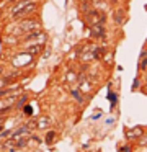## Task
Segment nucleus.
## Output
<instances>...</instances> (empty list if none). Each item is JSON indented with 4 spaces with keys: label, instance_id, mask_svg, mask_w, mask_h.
<instances>
[{
    "label": "nucleus",
    "instance_id": "obj_1",
    "mask_svg": "<svg viewBox=\"0 0 147 152\" xmlns=\"http://www.w3.org/2000/svg\"><path fill=\"white\" fill-rule=\"evenodd\" d=\"M83 20L88 26H93V25H105L106 23V13L97 8H91L90 12L83 15Z\"/></svg>",
    "mask_w": 147,
    "mask_h": 152
},
{
    "label": "nucleus",
    "instance_id": "obj_2",
    "mask_svg": "<svg viewBox=\"0 0 147 152\" xmlns=\"http://www.w3.org/2000/svg\"><path fill=\"white\" fill-rule=\"evenodd\" d=\"M48 33L41 30H34V31H28V33L23 34V41L25 43H44L48 41Z\"/></svg>",
    "mask_w": 147,
    "mask_h": 152
},
{
    "label": "nucleus",
    "instance_id": "obj_3",
    "mask_svg": "<svg viewBox=\"0 0 147 152\" xmlns=\"http://www.w3.org/2000/svg\"><path fill=\"white\" fill-rule=\"evenodd\" d=\"M18 26L21 28L23 33H28V31L41 30V21H39V20H34V18H25V20L20 21Z\"/></svg>",
    "mask_w": 147,
    "mask_h": 152
},
{
    "label": "nucleus",
    "instance_id": "obj_4",
    "mask_svg": "<svg viewBox=\"0 0 147 152\" xmlns=\"http://www.w3.org/2000/svg\"><path fill=\"white\" fill-rule=\"evenodd\" d=\"M31 62H33V56L28 54L26 51H23V53L18 54V56L13 57V66H16V67H25V66H28V64H31Z\"/></svg>",
    "mask_w": 147,
    "mask_h": 152
},
{
    "label": "nucleus",
    "instance_id": "obj_5",
    "mask_svg": "<svg viewBox=\"0 0 147 152\" xmlns=\"http://www.w3.org/2000/svg\"><path fill=\"white\" fill-rule=\"evenodd\" d=\"M105 36H106L105 25H93V26H90V38H93V39H103Z\"/></svg>",
    "mask_w": 147,
    "mask_h": 152
},
{
    "label": "nucleus",
    "instance_id": "obj_6",
    "mask_svg": "<svg viewBox=\"0 0 147 152\" xmlns=\"http://www.w3.org/2000/svg\"><path fill=\"white\" fill-rule=\"evenodd\" d=\"M46 48L44 43H28L25 48V51L28 54H31V56H38V54H41V51Z\"/></svg>",
    "mask_w": 147,
    "mask_h": 152
},
{
    "label": "nucleus",
    "instance_id": "obj_7",
    "mask_svg": "<svg viewBox=\"0 0 147 152\" xmlns=\"http://www.w3.org/2000/svg\"><path fill=\"white\" fill-rule=\"evenodd\" d=\"M113 17H114V23L116 25H123L124 21H126V18H127V13H126L124 8H114Z\"/></svg>",
    "mask_w": 147,
    "mask_h": 152
},
{
    "label": "nucleus",
    "instance_id": "obj_8",
    "mask_svg": "<svg viewBox=\"0 0 147 152\" xmlns=\"http://www.w3.org/2000/svg\"><path fill=\"white\" fill-rule=\"evenodd\" d=\"M142 134H144V129H142V128H139V126H137V128H132L131 131H129V129L126 131V137H127V139H136V137H140Z\"/></svg>",
    "mask_w": 147,
    "mask_h": 152
},
{
    "label": "nucleus",
    "instance_id": "obj_9",
    "mask_svg": "<svg viewBox=\"0 0 147 152\" xmlns=\"http://www.w3.org/2000/svg\"><path fill=\"white\" fill-rule=\"evenodd\" d=\"M49 124H51V119L48 116H39L36 119V129H46V128H49Z\"/></svg>",
    "mask_w": 147,
    "mask_h": 152
},
{
    "label": "nucleus",
    "instance_id": "obj_10",
    "mask_svg": "<svg viewBox=\"0 0 147 152\" xmlns=\"http://www.w3.org/2000/svg\"><path fill=\"white\" fill-rule=\"evenodd\" d=\"M3 43H5L7 46H18L20 38H18V36H15V34H12V33H8V36L3 38Z\"/></svg>",
    "mask_w": 147,
    "mask_h": 152
},
{
    "label": "nucleus",
    "instance_id": "obj_11",
    "mask_svg": "<svg viewBox=\"0 0 147 152\" xmlns=\"http://www.w3.org/2000/svg\"><path fill=\"white\" fill-rule=\"evenodd\" d=\"M91 8H93V5H91V0H80V7H78V10H80L82 15H85L87 12H90Z\"/></svg>",
    "mask_w": 147,
    "mask_h": 152
},
{
    "label": "nucleus",
    "instance_id": "obj_12",
    "mask_svg": "<svg viewBox=\"0 0 147 152\" xmlns=\"http://www.w3.org/2000/svg\"><path fill=\"white\" fill-rule=\"evenodd\" d=\"M70 93H72V96H74V100H77V102L80 103V105H83V103H85L83 93H82L78 88H74V90H70Z\"/></svg>",
    "mask_w": 147,
    "mask_h": 152
},
{
    "label": "nucleus",
    "instance_id": "obj_13",
    "mask_svg": "<svg viewBox=\"0 0 147 152\" xmlns=\"http://www.w3.org/2000/svg\"><path fill=\"white\" fill-rule=\"evenodd\" d=\"M16 103V105H15V108H23V106H25L26 105V103H28V96H26V95H21V98H20L18 100V102H15Z\"/></svg>",
    "mask_w": 147,
    "mask_h": 152
},
{
    "label": "nucleus",
    "instance_id": "obj_14",
    "mask_svg": "<svg viewBox=\"0 0 147 152\" xmlns=\"http://www.w3.org/2000/svg\"><path fill=\"white\" fill-rule=\"evenodd\" d=\"M108 100L111 102V108H114V106H116V102H118V95L110 90V92H108Z\"/></svg>",
    "mask_w": 147,
    "mask_h": 152
},
{
    "label": "nucleus",
    "instance_id": "obj_15",
    "mask_svg": "<svg viewBox=\"0 0 147 152\" xmlns=\"http://www.w3.org/2000/svg\"><path fill=\"white\" fill-rule=\"evenodd\" d=\"M101 59H103L105 64H108V66H110V64L113 62V53H111V51H110V53H105Z\"/></svg>",
    "mask_w": 147,
    "mask_h": 152
},
{
    "label": "nucleus",
    "instance_id": "obj_16",
    "mask_svg": "<svg viewBox=\"0 0 147 152\" xmlns=\"http://www.w3.org/2000/svg\"><path fill=\"white\" fill-rule=\"evenodd\" d=\"M56 139V132L54 131H49L46 134V144H52V141Z\"/></svg>",
    "mask_w": 147,
    "mask_h": 152
},
{
    "label": "nucleus",
    "instance_id": "obj_17",
    "mask_svg": "<svg viewBox=\"0 0 147 152\" xmlns=\"http://www.w3.org/2000/svg\"><path fill=\"white\" fill-rule=\"evenodd\" d=\"M23 113H25L26 116H33V106H31V105H28V103H26V105L23 106Z\"/></svg>",
    "mask_w": 147,
    "mask_h": 152
},
{
    "label": "nucleus",
    "instance_id": "obj_18",
    "mask_svg": "<svg viewBox=\"0 0 147 152\" xmlns=\"http://www.w3.org/2000/svg\"><path fill=\"white\" fill-rule=\"evenodd\" d=\"M12 92H13V87H8V88H3V90H0V98H3V96L10 95Z\"/></svg>",
    "mask_w": 147,
    "mask_h": 152
},
{
    "label": "nucleus",
    "instance_id": "obj_19",
    "mask_svg": "<svg viewBox=\"0 0 147 152\" xmlns=\"http://www.w3.org/2000/svg\"><path fill=\"white\" fill-rule=\"evenodd\" d=\"M139 69H140V70H144V72H147V57L140 59V62H139Z\"/></svg>",
    "mask_w": 147,
    "mask_h": 152
},
{
    "label": "nucleus",
    "instance_id": "obj_20",
    "mask_svg": "<svg viewBox=\"0 0 147 152\" xmlns=\"http://www.w3.org/2000/svg\"><path fill=\"white\" fill-rule=\"evenodd\" d=\"M74 80H77V74L70 70V72L67 74V82H74Z\"/></svg>",
    "mask_w": 147,
    "mask_h": 152
},
{
    "label": "nucleus",
    "instance_id": "obj_21",
    "mask_svg": "<svg viewBox=\"0 0 147 152\" xmlns=\"http://www.w3.org/2000/svg\"><path fill=\"white\" fill-rule=\"evenodd\" d=\"M25 126L29 129V131H31V129H36V121H34V119H31V121H28Z\"/></svg>",
    "mask_w": 147,
    "mask_h": 152
},
{
    "label": "nucleus",
    "instance_id": "obj_22",
    "mask_svg": "<svg viewBox=\"0 0 147 152\" xmlns=\"http://www.w3.org/2000/svg\"><path fill=\"white\" fill-rule=\"evenodd\" d=\"M51 53H52V49H51V48H46L44 54H42V59H49V56H51Z\"/></svg>",
    "mask_w": 147,
    "mask_h": 152
},
{
    "label": "nucleus",
    "instance_id": "obj_23",
    "mask_svg": "<svg viewBox=\"0 0 147 152\" xmlns=\"http://www.w3.org/2000/svg\"><path fill=\"white\" fill-rule=\"evenodd\" d=\"M139 85H140V80H139V77H136V79H134V83H132V90H137Z\"/></svg>",
    "mask_w": 147,
    "mask_h": 152
},
{
    "label": "nucleus",
    "instance_id": "obj_24",
    "mask_svg": "<svg viewBox=\"0 0 147 152\" xmlns=\"http://www.w3.org/2000/svg\"><path fill=\"white\" fill-rule=\"evenodd\" d=\"M7 136H12V131H10V129H7V131H2V132H0V137H7Z\"/></svg>",
    "mask_w": 147,
    "mask_h": 152
},
{
    "label": "nucleus",
    "instance_id": "obj_25",
    "mask_svg": "<svg viewBox=\"0 0 147 152\" xmlns=\"http://www.w3.org/2000/svg\"><path fill=\"white\" fill-rule=\"evenodd\" d=\"M121 152H132V149L129 145H124V147H121Z\"/></svg>",
    "mask_w": 147,
    "mask_h": 152
},
{
    "label": "nucleus",
    "instance_id": "obj_26",
    "mask_svg": "<svg viewBox=\"0 0 147 152\" xmlns=\"http://www.w3.org/2000/svg\"><path fill=\"white\" fill-rule=\"evenodd\" d=\"M100 116H101L100 113H97V115H93V116H91V119H98V118H100Z\"/></svg>",
    "mask_w": 147,
    "mask_h": 152
},
{
    "label": "nucleus",
    "instance_id": "obj_27",
    "mask_svg": "<svg viewBox=\"0 0 147 152\" xmlns=\"http://www.w3.org/2000/svg\"><path fill=\"white\" fill-rule=\"evenodd\" d=\"M2 131H3V124L0 123V132H2Z\"/></svg>",
    "mask_w": 147,
    "mask_h": 152
},
{
    "label": "nucleus",
    "instance_id": "obj_28",
    "mask_svg": "<svg viewBox=\"0 0 147 152\" xmlns=\"http://www.w3.org/2000/svg\"><path fill=\"white\" fill-rule=\"evenodd\" d=\"M142 92H146V93H147V85H146V87H144V88H142Z\"/></svg>",
    "mask_w": 147,
    "mask_h": 152
},
{
    "label": "nucleus",
    "instance_id": "obj_29",
    "mask_svg": "<svg viewBox=\"0 0 147 152\" xmlns=\"http://www.w3.org/2000/svg\"><path fill=\"white\" fill-rule=\"evenodd\" d=\"M0 87H3V82H2V80H0Z\"/></svg>",
    "mask_w": 147,
    "mask_h": 152
},
{
    "label": "nucleus",
    "instance_id": "obj_30",
    "mask_svg": "<svg viewBox=\"0 0 147 152\" xmlns=\"http://www.w3.org/2000/svg\"><path fill=\"white\" fill-rule=\"evenodd\" d=\"M8 152H15V147H13V149H12V151H8Z\"/></svg>",
    "mask_w": 147,
    "mask_h": 152
},
{
    "label": "nucleus",
    "instance_id": "obj_31",
    "mask_svg": "<svg viewBox=\"0 0 147 152\" xmlns=\"http://www.w3.org/2000/svg\"><path fill=\"white\" fill-rule=\"evenodd\" d=\"M0 18H2V12H0Z\"/></svg>",
    "mask_w": 147,
    "mask_h": 152
},
{
    "label": "nucleus",
    "instance_id": "obj_32",
    "mask_svg": "<svg viewBox=\"0 0 147 152\" xmlns=\"http://www.w3.org/2000/svg\"><path fill=\"white\" fill-rule=\"evenodd\" d=\"M33 2H39V0H33Z\"/></svg>",
    "mask_w": 147,
    "mask_h": 152
}]
</instances>
